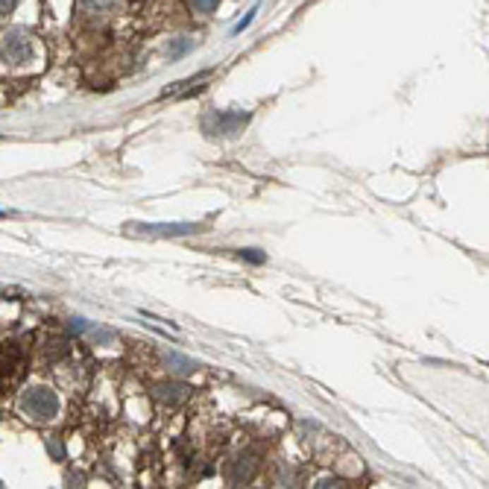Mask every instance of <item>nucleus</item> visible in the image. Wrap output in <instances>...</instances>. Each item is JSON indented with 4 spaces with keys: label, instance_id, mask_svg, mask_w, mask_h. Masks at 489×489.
Segmentation results:
<instances>
[{
    "label": "nucleus",
    "instance_id": "nucleus-11",
    "mask_svg": "<svg viewBox=\"0 0 489 489\" xmlns=\"http://www.w3.org/2000/svg\"><path fill=\"white\" fill-rule=\"evenodd\" d=\"M47 452L56 457V460H65V445L59 440H47Z\"/></svg>",
    "mask_w": 489,
    "mask_h": 489
},
{
    "label": "nucleus",
    "instance_id": "nucleus-14",
    "mask_svg": "<svg viewBox=\"0 0 489 489\" xmlns=\"http://www.w3.org/2000/svg\"><path fill=\"white\" fill-rule=\"evenodd\" d=\"M255 15H258V9H249V12H246V18H243V21H241L238 27H234V32H241V30H246V27L252 24V18H255Z\"/></svg>",
    "mask_w": 489,
    "mask_h": 489
},
{
    "label": "nucleus",
    "instance_id": "nucleus-7",
    "mask_svg": "<svg viewBox=\"0 0 489 489\" xmlns=\"http://www.w3.org/2000/svg\"><path fill=\"white\" fill-rule=\"evenodd\" d=\"M252 475H255V460H252V457H241L238 463H234V472H231V478L238 481V483L252 481Z\"/></svg>",
    "mask_w": 489,
    "mask_h": 489
},
{
    "label": "nucleus",
    "instance_id": "nucleus-3",
    "mask_svg": "<svg viewBox=\"0 0 489 489\" xmlns=\"http://www.w3.org/2000/svg\"><path fill=\"white\" fill-rule=\"evenodd\" d=\"M32 53V42L24 30H9L4 35V59L9 65H24Z\"/></svg>",
    "mask_w": 489,
    "mask_h": 489
},
{
    "label": "nucleus",
    "instance_id": "nucleus-16",
    "mask_svg": "<svg viewBox=\"0 0 489 489\" xmlns=\"http://www.w3.org/2000/svg\"><path fill=\"white\" fill-rule=\"evenodd\" d=\"M15 6H18V0H0V12H4V15H9Z\"/></svg>",
    "mask_w": 489,
    "mask_h": 489
},
{
    "label": "nucleus",
    "instance_id": "nucleus-5",
    "mask_svg": "<svg viewBox=\"0 0 489 489\" xmlns=\"http://www.w3.org/2000/svg\"><path fill=\"white\" fill-rule=\"evenodd\" d=\"M211 117H214V123H217L220 135H234L249 123V114H241V111H220V114H211Z\"/></svg>",
    "mask_w": 489,
    "mask_h": 489
},
{
    "label": "nucleus",
    "instance_id": "nucleus-10",
    "mask_svg": "<svg viewBox=\"0 0 489 489\" xmlns=\"http://www.w3.org/2000/svg\"><path fill=\"white\" fill-rule=\"evenodd\" d=\"M193 9H200V12H214L220 6V0H191Z\"/></svg>",
    "mask_w": 489,
    "mask_h": 489
},
{
    "label": "nucleus",
    "instance_id": "nucleus-2",
    "mask_svg": "<svg viewBox=\"0 0 489 489\" xmlns=\"http://www.w3.org/2000/svg\"><path fill=\"white\" fill-rule=\"evenodd\" d=\"M200 231L197 223H129L126 234H135V238H179V234H191Z\"/></svg>",
    "mask_w": 489,
    "mask_h": 489
},
{
    "label": "nucleus",
    "instance_id": "nucleus-4",
    "mask_svg": "<svg viewBox=\"0 0 489 489\" xmlns=\"http://www.w3.org/2000/svg\"><path fill=\"white\" fill-rule=\"evenodd\" d=\"M24 375V358H21V349H18L15 340H9L4 346V390L15 387Z\"/></svg>",
    "mask_w": 489,
    "mask_h": 489
},
{
    "label": "nucleus",
    "instance_id": "nucleus-1",
    "mask_svg": "<svg viewBox=\"0 0 489 489\" xmlns=\"http://www.w3.org/2000/svg\"><path fill=\"white\" fill-rule=\"evenodd\" d=\"M21 407H24L27 416H32L38 422H47V419H53L59 413V399H56L53 390H47V387H32V390H27V396L21 399Z\"/></svg>",
    "mask_w": 489,
    "mask_h": 489
},
{
    "label": "nucleus",
    "instance_id": "nucleus-6",
    "mask_svg": "<svg viewBox=\"0 0 489 489\" xmlns=\"http://www.w3.org/2000/svg\"><path fill=\"white\" fill-rule=\"evenodd\" d=\"M155 396L173 404V402H182L188 396V387L185 384H159V387H155Z\"/></svg>",
    "mask_w": 489,
    "mask_h": 489
},
{
    "label": "nucleus",
    "instance_id": "nucleus-15",
    "mask_svg": "<svg viewBox=\"0 0 489 489\" xmlns=\"http://www.w3.org/2000/svg\"><path fill=\"white\" fill-rule=\"evenodd\" d=\"M241 255H243L246 261H264V252H249V249H243Z\"/></svg>",
    "mask_w": 489,
    "mask_h": 489
},
{
    "label": "nucleus",
    "instance_id": "nucleus-9",
    "mask_svg": "<svg viewBox=\"0 0 489 489\" xmlns=\"http://www.w3.org/2000/svg\"><path fill=\"white\" fill-rule=\"evenodd\" d=\"M193 47V38H179L173 47H170V59H179V56H185L188 50Z\"/></svg>",
    "mask_w": 489,
    "mask_h": 489
},
{
    "label": "nucleus",
    "instance_id": "nucleus-13",
    "mask_svg": "<svg viewBox=\"0 0 489 489\" xmlns=\"http://www.w3.org/2000/svg\"><path fill=\"white\" fill-rule=\"evenodd\" d=\"M71 328L76 331V334H83V331H88L91 325H88V322H85L83 317H73V320H71Z\"/></svg>",
    "mask_w": 489,
    "mask_h": 489
},
{
    "label": "nucleus",
    "instance_id": "nucleus-8",
    "mask_svg": "<svg viewBox=\"0 0 489 489\" xmlns=\"http://www.w3.org/2000/svg\"><path fill=\"white\" fill-rule=\"evenodd\" d=\"M167 363H170V369H176V373H191V369L197 366L191 358H182V355H176V351H170V355H167Z\"/></svg>",
    "mask_w": 489,
    "mask_h": 489
},
{
    "label": "nucleus",
    "instance_id": "nucleus-12",
    "mask_svg": "<svg viewBox=\"0 0 489 489\" xmlns=\"http://www.w3.org/2000/svg\"><path fill=\"white\" fill-rule=\"evenodd\" d=\"M83 6H88V9H106V6H111L114 0H80Z\"/></svg>",
    "mask_w": 489,
    "mask_h": 489
}]
</instances>
